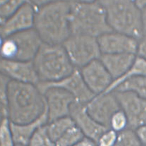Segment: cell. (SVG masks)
Here are the masks:
<instances>
[{"instance_id":"6da1fadb","label":"cell","mask_w":146,"mask_h":146,"mask_svg":"<svg viewBox=\"0 0 146 146\" xmlns=\"http://www.w3.org/2000/svg\"><path fill=\"white\" fill-rule=\"evenodd\" d=\"M6 106L7 118L16 124L35 121L47 108L45 96L36 85L15 80L8 84Z\"/></svg>"},{"instance_id":"7a4b0ae2","label":"cell","mask_w":146,"mask_h":146,"mask_svg":"<svg viewBox=\"0 0 146 146\" xmlns=\"http://www.w3.org/2000/svg\"><path fill=\"white\" fill-rule=\"evenodd\" d=\"M70 1L56 0L44 2L36 8L34 29L42 42L62 45L71 35Z\"/></svg>"},{"instance_id":"3957f363","label":"cell","mask_w":146,"mask_h":146,"mask_svg":"<svg viewBox=\"0 0 146 146\" xmlns=\"http://www.w3.org/2000/svg\"><path fill=\"white\" fill-rule=\"evenodd\" d=\"M70 26L71 35L99 37L112 32L106 13L100 1H70Z\"/></svg>"},{"instance_id":"277c9868","label":"cell","mask_w":146,"mask_h":146,"mask_svg":"<svg viewBox=\"0 0 146 146\" xmlns=\"http://www.w3.org/2000/svg\"><path fill=\"white\" fill-rule=\"evenodd\" d=\"M32 62L42 83L59 81L75 70L62 45L42 42Z\"/></svg>"},{"instance_id":"5b68a950","label":"cell","mask_w":146,"mask_h":146,"mask_svg":"<svg viewBox=\"0 0 146 146\" xmlns=\"http://www.w3.org/2000/svg\"><path fill=\"white\" fill-rule=\"evenodd\" d=\"M112 31L139 40L144 33L141 10L131 0H100Z\"/></svg>"},{"instance_id":"8992f818","label":"cell","mask_w":146,"mask_h":146,"mask_svg":"<svg viewBox=\"0 0 146 146\" xmlns=\"http://www.w3.org/2000/svg\"><path fill=\"white\" fill-rule=\"evenodd\" d=\"M42 41L34 28L13 34L4 39L0 57L5 59L31 62Z\"/></svg>"},{"instance_id":"52a82bcc","label":"cell","mask_w":146,"mask_h":146,"mask_svg":"<svg viewBox=\"0 0 146 146\" xmlns=\"http://www.w3.org/2000/svg\"><path fill=\"white\" fill-rule=\"evenodd\" d=\"M62 45L71 63L78 70L99 59L102 55L97 38L88 35H70Z\"/></svg>"},{"instance_id":"ba28073f","label":"cell","mask_w":146,"mask_h":146,"mask_svg":"<svg viewBox=\"0 0 146 146\" xmlns=\"http://www.w3.org/2000/svg\"><path fill=\"white\" fill-rule=\"evenodd\" d=\"M126 115L128 128L135 130L146 125V100L130 91H113Z\"/></svg>"},{"instance_id":"9c48e42d","label":"cell","mask_w":146,"mask_h":146,"mask_svg":"<svg viewBox=\"0 0 146 146\" xmlns=\"http://www.w3.org/2000/svg\"><path fill=\"white\" fill-rule=\"evenodd\" d=\"M36 86L42 94L52 87L62 88L72 95L76 102L83 105H86L95 96L86 85L78 69H75L71 75L59 81L53 83L40 82Z\"/></svg>"},{"instance_id":"30bf717a","label":"cell","mask_w":146,"mask_h":146,"mask_svg":"<svg viewBox=\"0 0 146 146\" xmlns=\"http://www.w3.org/2000/svg\"><path fill=\"white\" fill-rule=\"evenodd\" d=\"M86 107L91 118L108 129H110V123L113 115L121 110L113 92L96 95L87 103Z\"/></svg>"},{"instance_id":"8fae6325","label":"cell","mask_w":146,"mask_h":146,"mask_svg":"<svg viewBox=\"0 0 146 146\" xmlns=\"http://www.w3.org/2000/svg\"><path fill=\"white\" fill-rule=\"evenodd\" d=\"M36 8L32 1H25L13 15L0 25V35L5 39L17 32L34 28Z\"/></svg>"},{"instance_id":"7c38bea8","label":"cell","mask_w":146,"mask_h":146,"mask_svg":"<svg viewBox=\"0 0 146 146\" xmlns=\"http://www.w3.org/2000/svg\"><path fill=\"white\" fill-rule=\"evenodd\" d=\"M79 70L86 85L95 96L105 93L113 82L100 58L92 61Z\"/></svg>"},{"instance_id":"4fadbf2b","label":"cell","mask_w":146,"mask_h":146,"mask_svg":"<svg viewBox=\"0 0 146 146\" xmlns=\"http://www.w3.org/2000/svg\"><path fill=\"white\" fill-rule=\"evenodd\" d=\"M43 95L46 102L48 122L70 116V108L75 102L72 95L62 88L55 87L47 89Z\"/></svg>"},{"instance_id":"5bb4252c","label":"cell","mask_w":146,"mask_h":146,"mask_svg":"<svg viewBox=\"0 0 146 146\" xmlns=\"http://www.w3.org/2000/svg\"><path fill=\"white\" fill-rule=\"evenodd\" d=\"M97 42L102 54L136 55L138 40L123 34L112 31L97 37Z\"/></svg>"},{"instance_id":"9a60e30c","label":"cell","mask_w":146,"mask_h":146,"mask_svg":"<svg viewBox=\"0 0 146 146\" xmlns=\"http://www.w3.org/2000/svg\"><path fill=\"white\" fill-rule=\"evenodd\" d=\"M70 116L73 120L75 126L79 128L84 137L97 143L99 138L108 128L102 126L91 118L88 113L86 105L75 102L70 108Z\"/></svg>"},{"instance_id":"2e32d148","label":"cell","mask_w":146,"mask_h":146,"mask_svg":"<svg viewBox=\"0 0 146 146\" xmlns=\"http://www.w3.org/2000/svg\"><path fill=\"white\" fill-rule=\"evenodd\" d=\"M0 72L10 80L37 85L40 81L33 62L5 59L0 57Z\"/></svg>"},{"instance_id":"e0dca14e","label":"cell","mask_w":146,"mask_h":146,"mask_svg":"<svg viewBox=\"0 0 146 146\" xmlns=\"http://www.w3.org/2000/svg\"><path fill=\"white\" fill-rule=\"evenodd\" d=\"M135 58L136 55L131 53L102 54L100 60L115 81L123 77L129 70Z\"/></svg>"},{"instance_id":"ac0fdd59","label":"cell","mask_w":146,"mask_h":146,"mask_svg":"<svg viewBox=\"0 0 146 146\" xmlns=\"http://www.w3.org/2000/svg\"><path fill=\"white\" fill-rule=\"evenodd\" d=\"M48 122L47 108L37 119L25 124H16L10 122L13 141L15 145L25 146L29 145L30 139L39 128L47 124Z\"/></svg>"},{"instance_id":"d6986e66","label":"cell","mask_w":146,"mask_h":146,"mask_svg":"<svg viewBox=\"0 0 146 146\" xmlns=\"http://www.w3.org/2000/svg\"><path fill=\"white\" fill-rule=\"evenodd\" d=\"M75 125L74 121L70 116L58 118L47 123V133L50 139L55 143L70 128Z\"/></svg>"},{"instance_id":"ffe728a7","label":"cell","mask_w":146,"mask_h":146,"mask_svg":"<svg viewBox=\"0 0 146 146\" xmlns=\"http://www.w3.org/2000/svg\"><path fill=\"white\" fill-rule=\"evenodd\" d=\"M137 76L146 77V60L136 56L135 62H134L129 70L123 77H121V78H119L118 80L113 81L105 93L113 92L123 81H125V80L129 79V78H132V77Z\"/></svg>"},{"instance_id":"44dd1931","label":"cell","mask_w":146,"mask_h":146,"mask_svg":"<svg viewBox=\"0 0 146 146\" xmlns=\"http://www.w3.org/2000/svg\"><path fill=\"white\" fill-rule=\"evenodd\" d=\"M132 91L143 100H146V77H132L117 87L113 91Z\"/></svg>"},{"instance_id":"7402d4cb","label":"cell","mask_w":146,"mask_h":146,"mask_svg":"<svg viewBox=\"0 0 146 146\" xmlns=\"http://www.w3.org/2000/svg\"><path fill=\"white\" fill-rule=\"evenodd\" d=\"M84 135L77 126L70 128L55 143V146H73L82 140Z\"/></svg>"},{"instance_id":"603a6c76","label":"cell","mask_w":146,"mask_h":146,"mask_svg":"<svg viewBox=\"0 0 146 146\" xmlns=\"http://www.w3.org/2000/svg\"><path fill=\"white\" fill-rule=\"evenodd\" d=\"M24 2L22 0H0V25L13 15Z\"/></svg>"},{"instance_id":"cb8c5ba5","label":"cell","mask_w":146,"mask_h":146,"mask_svg":"<svg viewBox=\"0 0 146 146\" xmlns=\"http://www.w3.org/2000/svg\"><path fill=\"white\" fill-rule=\"evenodd\" d=\"M114 146H143V145L137 136L135 131L127 128L118 133Z\"/></svg>"},{"instance_id":"d4e9b609","label":"cell","mask_w":146,"mask_h":146,"mask_svg":"<svg viewBox=\"0 0 146 146\" xmlns=\"http://www.w3.org/2000/svg\"><path fill=\"white\" fill-rule=\"evenodd\" d=\"M29 146H55V143L48 136L46 130V124L41 126L35 131L30 139Z\"/></svg>"},{"instance_id":"484cf974","label":"cell","mask_w":146,"mask_h":146,"mask_svg":"<svg viewBox=\"0 0 146 146\" xmlns=\"http://www.w3.org/2000/svg\"><path fill=\"white\" fill-rule=\"evenodd\" d=\"M13 134L10 129V121L5 118L0 124V146H14Z\"/></svg>"},{"instance_id":"4316f807","label":"cell","mask_w":146,"mask_h":146,"mask_svg":"<svg viewBox=\"0 0 146 146\" xmlns=\"http://www.w3.org/2000/svg\"><path fill=\"white\" fill-rule=\"evenodd\" d=\"M127 128L128 121L126 115L121 110H120L112 117L110 123V129L115 132L119 133Z\"/></svg>"},{"instance_id":"83f0119b","label":"cell","mask_w":146,"mask_h":146,"mask_svg":"<svg viewBox=\"0 0 146 146\" xmlns=\"http://www.w3.org/2000/svg\"><path fill=\"white\" fill-rule=\"evenodd\" d=\"M118 133L108 129L99 138L97 143L99 146H114L116 143Z\"/></svg>"},{"instance_id":"f1b7e54d","label":"cell","mask_w":146,"mask_h":146,"mask_svg":"<svg viewBox=\"0 0 146 146\" xmlns=\"http://www.w3.org/2000/svg\"><path fill=\"white\" fill-rule=\"evenodd\" d=\"M10 81V78H7L2 72H0V100H2L5 103L7 98V87Z\"/></svg>"},{"instance_id":"f546056e","label":"cell","mask_w":146,"mask_h":146,"mask_svg":"<svg viewBox=\"0 0 146 146\" xmlns=\"http://www.w3.org/2000/svg\"><path fill=\"white\" fill-rule=\"evenodd\" d=\"M136 56L146 60V32H144L141 37L138 40Z\"/></svg>"},{"instance_id":"4dcf8cb0","label":"cell","mask_w":146,"mask_h":146,"mask_svg":"<svg viewBox=\"0 0 146 146\" xmlns=\"http://www.w3.org/2000/svg\"><path fill=\"white\" fill-rule=\"evenodd\" d=\"M137 136L139 138V141L143 146H146V125L142 126L135 130Z\"/></svg>"},{"instance_id":"1f68e13d","label":"cell","mask_w":146,"mask_h":146,"mask_svg":"<svg viewBox=\"0 0 146 146\" xmlns=\"http://www.w3.org/2000/svg\"><path fill=\"white\" fill-rule=\"evenodd\" d=\"M7 118V110L6 103L0 100V124L2 121Z\"/></svg>"},{"instance_id":"d6a6232c","label":"cell","mask_w":146,"mask_h":146,"mask_svg":"<svg viewBox=\"0 0 146 146\" xmlns=\"http://www.w3.org/2000/svg\"><path fill=\"white\" fill-rule=\"evenodd\" d=\"M94 142H93L91 139H88L86 137H84L79 143L74 145L73 146H94Z\"/></svg>"},{"instance_id":"836d02e7","label":"cell","mask_w":146,"mask_h":146,"mask_svg":"<svg viewBox=\"0 0 146 146\" xmlns=\"http://www.w3.org/2000/svg\"><path fill=\"white\" fill-rule=\"evenodd\" d=\"M135 2V5L137 6L139 10H142L146 7V0H137V1H134Z\"/></svg>"},{"instance_id":"e575fe53","label":"cell","mask_w":146,"mask_h":146,"mask_svg":"<svg viewBox=\"0 0 146 146\" xmlns=\"http://www.w3.org/2000/svg\"><path fill=\"white\" fill-rule=\"evenodd\" d=\"M142 21H143V26L144 32H146V7L141 10Z\"/></svg>"},{"instance_id":"d590c367","label":"cell","mask_w":146,"mask_h":146,"mask_svg":"<svg viewBox=\"0 0 146 146\" xmlns=\"http://www.w3.org/2000/svg\"><path fill=\"white\" fill-rule=\"evenodd\" d=\"M3 42H4V38L1 36V35H0V50H1V49H2V45H3Z\"/></svg>"},{"instance_id":"8d00e7d4","label":"cell","mask_w":146,"mask_h":146,"mask_svg":"<svg viewBox=\"0 0 146 146\" xmlns=\"http://www.w3.org/2000/svg\"><path fill=\"white\" fill-rule=\"evenodd\" d=\"M14 146H23V145H15Z\"/></svg>"}]
</instances>
